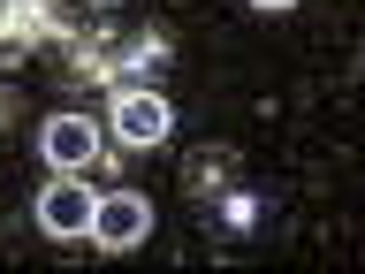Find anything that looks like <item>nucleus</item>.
I'll list each match as a JSON object with an SVG mask.
<instances>
[{
	"label": "nucleus",
	"instance_id": "1",
	"mask_svg": "<svg viewBox=\"0 0 365 274\" xmlns=\"http://www.w3.org/2000/svg\"><path fill=\"white\" fill-rule=\"evenodd\" d=\"M145 228H153V206L137 198V191H114V198L91 206V228H84V236L99 251H137V244H145Z\"/></svg>",
	"mask_w": 365,
	"mask_h": 274
},
{
	"label": "nucleus",
	"instance_id": "2",
	"mask_svg": "<svg viewBox=\"0 0 365 274\" xmlns=\"http://www.w3.org/2000/svg\"><path fill=\"white\" fill-rule=\"evenodd\" d=\"M91 206H99V198H91V191H84V183H46V198H38V228H46V236H84V228H91Z\"/></svg>",
	"mask_w": 365,
	"mask_h": 274
},
{
	"label": "nucleus",
	"instance_id": "3",
	"mask_svg": "<svg viewBox=\"0 0 365 274\" xmlns=\"http://www.w3.org/2000/svg\"><path fill=\"white\" fill-rule=\"evenodd\" d=\"M38 145H46V160H53V176H76V168L99 153V130H91L84 114H53Z\"/></svg>",
	"mask_w": 365,
	"mask_h": 274
},
{
	"label": "nucleus",
	"instance_id": "4",
	"mask_svg": "<svg viewBox=\"0 0 365 274\" xmlns=\"http://www.w3.org/2000/svg\"><path fill=\"white\" fill-rule=\"evenodd\" d=\"M168 122H175V114H168L160 91H122V99H114V130L130 137V145H160Z\"/></svg>",
	"mask_w": 365,
	"mask_h": 274
},
{
	"label": "nucleus",
	"instance_id": "5",
	"mask_svg": "<svg viewBox=\"0 0 365 274\" xmlns=\"http://www.w3.org/2000/svg\"><path fill=\"white\" fill-rule=\"evenodd\" d=\"M251 8H297V0H251Z\"/></svg>",
	"mask_w": 365,
	"mask_h": 274
}]
</instances>
